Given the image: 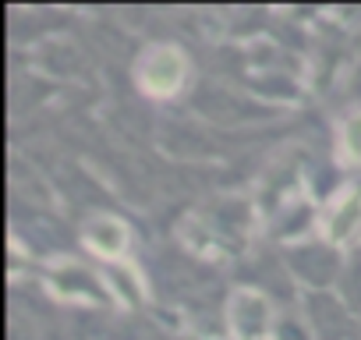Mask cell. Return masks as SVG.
Segmentation results:
<instances>
[{
    "label": "cell",
    "mask_w": 361,
    "mask_h": 340,
    "mask_svg": "<svg viewBox=\"0 0 361 340\" xmlns=\"http://www.w3.org/2000/svg\"><path fill=\"white\" fill-rule=\"evenodd\" d=\"M188 78V57L180 54L177 47L170 43H159V47H149L142 57H138V68H135V82L145 96L152 99H166V96H177L180 85Z\"/></svg>",
    "instance_id": "1"
},
{
    "label": "cell",
    "mask_w": 361,
    "mask_h": 340,
    "mask_svg": "<svg viewBox=\"0 0 361 340\" xmlns=\"http://www.w3.org/2000/svg\"><path fill=\"white\" fill-rule=\"evenodd\" d=\"M85 245L103 259H121L128 252V227L114 217H92L85 224Z\"/></svg>",
    "instance_id": "2"
},
{
    "label": "cell",
    "mask_w": 361,
    "mask_h": 340,
    "mask_svg": "<svg viewBox=\"0 0 361 340\" xmlns=\"http://www.w3.org/2000/svg\"><path fill=\"white\" fill-rule=\"evenodd\" d=\"M361 231V195L354 188H347L343 195H336L329 217H326V238L329 241H350Z\"/></svg>",
    "instance_id": "3"
},
{
    "label": "cell",
    "mask_w": 361,
    "mask_h": 340,
    "mask_svg": "<svg viewBox=\"0 0 361 340\" xmlns=\"http://www.w3.org/2000/svg\"><path fill=\"white\" fill-rule=\"evenodd\" d=\"M340 159L343 163H361V110H354L340 124Z\"/></svg>",
    "instance_id": "4"
}]
</instances>
